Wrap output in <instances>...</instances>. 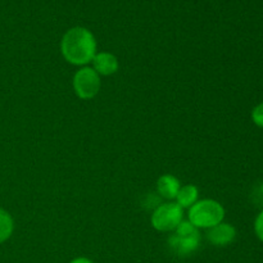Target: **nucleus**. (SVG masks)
Masks as SVG:
<instances>
[{
  "label": "nucleus",
  "mask_w": 263,
  "mask_h": 263,
  "mask_svg": "<svg viewBox=\"0 0 263 263\" xmlns=\"http://www.w3.org/2000/svg\"><path fill=\"white\" fill-rule=\"evenodd\" d=\"M61 50L64 59L73 66H86L97 54V40L86 27H72L63 35Z\"/></svg>",
  "instance_id": "obj_1"
},
{
  "label": "nucleus",
  "mask_w": 263,
  "mask_h": 263,
  "mask_svg": "<svg viewBox=\"0 0 263 263\" xmlns=\"http://www.w3.org/2000/svg\"><path fill=\"white\" fill-rule=\"evenodd\" d=\"M189 222L197 229H211L223 222L225 208L220 202L213 199L198 200L189 208Z\"/></svg>",
  "instance_id": "obj_2"
},
{
  "label": "nucleus",
  "mask_w": 263,
  "mask_h": 263,
  "mask_svg": "<svg viewBox=\"0 0 263 263\" xmlns=\"http://www.w3.org/2000/svg\"><path fill=\"white\" fill-rule=\"evenodd\" d=\"M168 246L179 257H189L195 253L200 246L199 230L189 221H182L168 238Z\"/></svg>",
  "instance_id": "obj_3"
},
{
  "label": "nucleus",
  "mask_w": 263,
  "mask_h": 263,
  "mask_svg": "<svg viewBox=\"0 0 263 263\" xmlns=\"http://www.w3.org/2000/svg\"><path fill=\"white\" fill-rule=\"evenodd\" d=\"M152 226L162 233L175 231L184 221L182 208L176 202H167L158 205L152 213Z\"/></svg>",
  "instance_id": "obj_4"
},
{
  "label": "nucleus",
  "mask_w": 263,
  "mask_h": 263,
  "mask_svg": "<svg viewBox=\"0 0 263 263\" xmlns=\"http://www.w3.org/2000/svg\"><path fill=\"white\" fill-rule=\"evenodd\" d=\"M100 76L92 67H82L73 76V90L80 99H92L100 91Z\"/></svg>",
  "instance_id": "obj_5"
},
{
  "label": "nucleus",
  "mask_w": 263,
  "mask_h": 263,
  "mask_svg": "<svg viewBox=\"0 0 263 263\" xmlns=\"http://www.w3.org/2000/svg\"><path fill=\"white\" fill-rule=\"evenodd\" d=\"M205 236H207V240L213 246L226 247L235 240L236 230L230 223L221 222L213 228L208 229Z\"/></svg>",
  "instance_id": "obj_6"
},
{
  "label": "nucleus",
  "mask_w": 263,
  "mask_h": 263,
  "mask_svg": "<svg viewBox=\"0 0 263 263\" xmlns=\"http://www.w3.org/2000/svg\"><path fill=\"white\" fill-rule=\"evenodd\" d=\"M91 63L92 69L99 76H110V74H115L118 71V67H120L117 57L108 53V51H100V53L95 54Z\"/></svg>",
  "instance_id": "obj_7"
},
{
  "label": "nucleus",
  "mask_w": 263,
  "mask_h": 263,
  "mask_svg": "<svg viewBox=\"0 0 263 263\" xmlns=\"http://www.w3.org/2000/svg\"><path fill=\"white\" fill-rule=\"evenodd\" d=\"M180 189H181V184H180L179 179L175 177L174 175H163L157 181L158 194L162 198H166V199H176L177 193H179Z\"/></svg>",
  "instance_id": "obj_8"
},
{
  "label": "nucleus",
  "mask_w": 263,
  "mask_h": 263,
  "mask_svg": "<svg viewBox=\"0 0 263 263\" xmlns=\"http://www.w3.org/2000/svg\"><path fill=\"white\" fill-rule=\"evenodd\" d=\"M198 195H199V192L195 185H185V186H181V189L177 193L176 203L182 210L190 208L198 202Z\"/></svg>",
  "instance_id": "obj_9"
},
{
  "label": "nucleus",
  "mask_w": 263,
  "mask_h": 263,
  "mask_svg": "<svg viewBox=\"0 0 263 263\" xmlns=\"http://www.w3.org/2000/svg\"><path fill=\"white\" fill-rule=\"evenodd\" d=\"M14 230V222L9 213L0 208V244L7 241Z\"/></svg>",
  "instance_id": "obj_10"
},
{
  "label": "nucleus",
  "mask_w": 263,
  "mask_h": 263,
  "mask_svg": "<svg viewBox=\"0 0 263 263\" xmlns=\"http://www.w3.org/2000/svg\"><path fill=\"white\" fill-rule=\"evenodd\" d=\"M252 120L259 127H263V103L257 105L253 110H252Z\"/></svg>",
  "instance_id": "obj_11"
},
{
  "label": "nucleus",
  "mask_w": 263,
  "mask_h": 263,
  "mask_svg": "<svg viewBox=\"0 0 263 263\" xmlns=\"http://www.w3.org/2000/svg\"><path fill=\"white\" fill-rule=\"evenodd\" d=\"M254 231L259 240L263 241V211L257 216L256 221H254Z\"/></svg>",
  "instance_id": "obj_12"
},
{
  "label": "nucleus",
  "mask_w": 263,
  "mask_h": 263,
  "mask_svg": "<svg viewBox=\"0 0 263 263\" xmlns=\"http://www.w3.org/2000/svg\"><path fill=\"white\" fill-rule=\"evenodd\" d=\"M254 200L258 203V205H263V184L259 185L254 192Z\"/></svg>",
  "instance_id": "obj_13"
},
{
  "label": "nucleus",
  "mask_w": 263,
  "mask_h": 263,
  "mask_svg": "<svg viewBox=\"0 0 263 263\" xmlns=\"http://www.w3.org/2000/svg\"><path fill=\"white\" fill-rule=\"evenodd\" d=\"M69 263H94L91 261V259L86 258V257H77V258L72 259Z\"/></svg>",
  "instance_id": "obj_14"
}]
</instances>
